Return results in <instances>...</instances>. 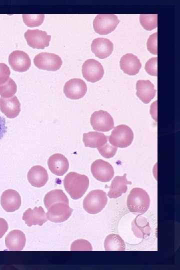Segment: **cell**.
Returning a JSON list of instances; mask_svg holds the SVG:
<instances>
[{"label": "cell", "mask_w": 180, "mask_h": 270, "mask_svg": "<svg viewBox=\"0 0 180 270\" xmlns=\"http://www.w3.org/2000/svg\"><path fill=\"white\" fill-rule=\"evenodd\" d=\"M91 172L93 176L101 182H110L114 176V170L108 162L98 159L91 164Z\"/></svg>", "instance_id": "cell-10"}, {"label": "cell", "mask_w": 180, "mask_h": 270, "mask_svg": "<svg viewBox=\"0 0 180 270\" xmlns=\"http://www.w3.org/2000/svg\"><path fill=\"white\" fill-rule=\"evenodd\" d=\"M17 86L15 82L10 78L8 80L0 84V95L3 98L12 97L16 92Z\"/></svg>", "instance_id": "cell-28"}, {"label": "cell", "mask_w": 180, "mask_h": 270, "mask_svg": "<svg viewBox=\"0 0 180 270\" xmlns=\"http://www.w3.org/2000/svg\"><path fill=\"white\" fill-rule=\"evenodd\" d=\"M10 74V71L8 66L4 63H0V84L8 80Z\"/></svg>", "instance_id": "cell-34"}, {"label": "cell", "mask_w": 180, "mask_h": 270, "mask_svg": "<svg viewBox=\"0 0 180 270\" xmlns=\"http://www.w3.org/2000/svg\"><path fill=\"white\" fill-rule=\"evenodd\" d=\"M22 218L28 226L36 224L42 226L48 220L42 206L34 207L33 210L28 208L24 212Z\"/></svg>", "instance_id": "cell-20"}, {"label": "cell", "mask_w": 180, "mask_h": 270, "mask_svg": "<svg viewBox=\"0 0 180 270\" xmlns=\"http://www.w3.org/2000/svg\"><path fill=\"white\" fill-rule=\"evenodd\" d=\"M120 64L123 72L129 76H134L138 74L142 67L140 60L132 53L124 55L120 58Z\"/></svg>", "instance_id": "cell-16"}, {"label": "cell", "mask_w": 180, "mask_h": 270, "mask_svg": "<svg viewBox=\"0 0 180 270\" xmlns=\"http://www.w3.org/2000/svg\"><path fill=\"white\" fill-rule=\"evenodd\" d=\"M6 119L0 116V140H1L7 132V127L6 126Z\"/></svg>", "instance_id": "cell-36"}, {"label": "cell", "mask_w": 180, "mask_h": 270, "mask_svg": "<svg viewBox=\"0 0 180 270\" xmlns=\"http://www.w3.org/2000/svg\"><path fill=\"white\" fill-rule=\"evenodd\" d=\"M126 174L122 176H116L112 180L110 186L106 185V188H109L108 196L110 198H116L120 196L122 194L126 193L128 190L127 184H131L126 178Z\"/></svg>", "instance_id": "cell-23"}, {"label": "cell", "mask_w": 180, "mask_h": 270, "mask_svg": "<svg viewBox=\"0 0 180 270\" xmlns=\"http://www.w3.org/2000/svg\"><path fill=\"white\" fill-rule=\"evenodd\" d=\"M136 95L144 104L149 103L156 96V90L150 80H138L136 83Z\"/></svg>", "instance_id": "cell-17"}, {"label": "cell", "mask_w": 180, "mask_h": 270, "mask_svg": "<svg viewBox=\"0 0 180 270\" xmlns=\"http://www.w3.org/2000/svg\"><path fill=\"white\" fill-rule=\"evenodd\" d=\"M8 62L14 70L20 72L27 71L31 66V60L28 55L19 50L13 51L10 54Z\"/></svg>", "instance_id": "cell-13"}, {"label": "cell", "mask_w": 180, "mask_h": 270, "mask_svg": "<svg viewBox=\"0 0 180 270\" xmlns=\"http://www.w3.org/2000/svg\"><path fill=\"white\" fill-rule=\"evenodd\" d=\"M140 22L144 30H152L158 26V14H140Z\"/></svg>", "instance_id": "cell-27"}, {"label": "cell", "mask_w": 180, "mask_h": 270, "mask_svg": "<svg viewBox=\"0 0 180 270\" xmlns=\"http://www.w3.org/2000/svg\"><path fill=\"white\" fill-rule=\"evenodd\" d=\"M108 136L98 132H89L83 134V142L85 146L92 148H100L108 142Z\"/></svg>", "instance_id": "cell-25"}, {"label": "cell", "mask_w": 180, "mask_h": 270, "mask_svg": "<svg viewBox=\"0 0 180 270\" xmlns=\"http://www.w3.org/2000/svg\"><path fill=\"white\" fill-rule=\"evenodd\" d=\"M104 246L106 251H124L126 244L117 234H110L105 238Z\"/></svg>", "instance_id": "cell-26"}, {"label": "cell", "mask_w": 180, "mask_h": 270, "mask_svg": "<svg viewBox=\"0 0 180 270\" xmlns=\"http://www.w3.org/2000/svg\"><path fill=\"white\" fill-rule=\"evenodd\" d=\"M133 139L132 130L126 124H120L114 128L108 140L112 145L124 148L130 146Z\"/></svg>", "instance_id": "cell-5"}, {"label": "cell", "mask_w": 180, "mask_h": 270, "mask_svg": "<svg viewBox=\"0 0 180 270\" xmlns=\"http://www.w3.org/2000/svg\"><path fill=\"white\" fill-rule=\"evenodd\" d=\"M158 32H154L151 34L146 43V46L148 51L154 55L158 54Z\"/></svg>", "instance_id": "cell-33"}, {"label": "cell", "mask_w": 180, "mask_h": 270, "mask_svg": "<svg viewBox=\"0 0 180 270\" xmlns=\"http://www.w3.org/2000/svg\"><path fill=\"white\" fill-rule=\"evenodd\" d=\"M108 202L105 192L101 190L90 191L83 200V208L88 214H96L101 212Z\"/></svg>", "instance_id": "cell-4"}, {"label": "cell", "mask_w": 180, "mask_h": 270, "mask_svg": "<svg viewBox=\"0 0 180 270\" xmlns=\"http://www.w3.org/2000/svg\"><path fill=\"white\" fill-rule=\"evenodd\" d=\"M64 185L66 192L74 200L83 196L89 186V179L84 174L70 172L64 177Z\"/></svg>", "instance_id": "cell-2"}, {"label": "cell", "mask_w": 180, "mask_h": 270, "mask_svg": "<svg viewBox=\"0 0 180 270\" xmlns=\"http://www.w3.org/2000/svg\"><path fill=\"white\" fill-rule=\"evenodd\" d=\"M119 22L117 16L114 14H99L94 20L93 28L96 33L106 35L114 31Z\"/></svg>", "instance_id": "cell-6"}, {"label": "cell", "mask_w": 180, "mask_h": 270, "mask_svg": "<svg viewBox=\"0 0 180 270\" xmlns=\"http://www.w3.org/2000/svg\"><path fill=\"white\" fill-rule=\"evenodd\" d=\"M28 44L33 48L44 49L49 46L51 36L38 29L28 30L24 34Z\"/></svg>", "instance_id": "cell-11"}, {"label": "cell", "mask_w": 180, "mask_h": 270, "mask_svg": "<svg viewBox=\"0 0 180 270\" xmlns=\"http://www.w3.org/2000/svg\"><path fill=\"white\" fill-rule=\"evenodd\" d=\"M26 242L24 234L18 230L10 231L5 238L6 246L10 251L22 250Z\"/></svg>", "instance_id": "cell-21"}, {"label": "cell", "mask_w": 180, "mask_h": 270, "mask_svg": "<svg viewBox=\"0 0 180 270\" xmlns=\"http://www.w3.org/2000/svg\"><path fill=\"white\" fill-rule=\"evenodd\" d=\"M23 21L28 27L33 28L38 26L42 24L44 20V14H22Z\"/></svg>", "instance_id": "cell-29"}, {"label": "cell", "mask_w": 180, "mask_h": 270, "mask_svg": "<svg viewBox=\"0 0 180 270\" xmlns=\"http://www.w3.org/2000/svg\"><path fill=\"white\" fill-rule=\"evenodd\" d=\"M132 230L136 238H146L149 236L151 228L146 218L138 214L132 223Z\"/></svg>", "instance_id": "cell-24"}, {"label": "cell", "mask_w": 180, "mask_h": 270, "mask_svg": "<svg viewBox=\"0 0 180 270\" xmlns=\"http://www.w3.org/2000/svg\"><path fill=\"white\" fill-rule=\"evenodd\" d=\"M27 178L30 184L36 188L44 186L48 180V176L46 168L41 166H33L29 170Z\"/></svg>", "instance_id": "cell-22"}, {"label": "cell", "mask_w": 180, "mask_h": 270, "mask_svg": "<svg viewBox=\"0 0 180 270\" xmlns=\"http://www.w3.org/2000/svg\"><path fill=\"white\" fill-rule=\"evenodd\" d=\"M48 164L50 172L58 176H63L69 168L68 159L61 154L51 156L48 159Z\"/></svg>", "instance_id": "cell-18"}, {"label": "cell", "mask_w": 180, "mask_h": 270, "mask_svg": "<svg viewBox=\"0 0 180 270\" xmlns=\"http://www.w3.org/2000/svg\"><path fill=\"white\" fill-rule=\"evenodd\" d=\"M92 128L96 131L108 132L114 128L112 116L106 111L100 110L94 112L90 118Z\"/></svg>", "instance_id": "cell-8"}, {"label": "cell", "mask_w": 180, "mask_h": 270, "mask_svg": "<svg viewBox=\"0 0 180 270\" xmlns=\"http://www.w3.org/2000/svg\"><path fill=\"white\" fill-rule=\"evenodd\" d=\"M7 222L3 218H0V238H2L8 230Z\"/></svg>", "instance_id": "cell-35"}, {"label": "cell", "mask_w": 180, "mask_h": 270, "mask_svg": "<svg viewBox=\"0 0 180 270\" xmlns=\"http://www.w3.org/2000/svg\"><path fill=\"white\" fill-rule=\"evenodd\" d=\"M0 110L7 118H14L20 112V104L16 96L8 98L0 97Z\"/></svg>", "instance_id": "cell-19"}, {"label": "cell", "mask_w": 180, "mask_h": 270, "mask_svg": "<svg viewBox=\"0 0 180 270\" xmlns=\"http://www.w3.org/2000/svg\"><path fill=\"white\" fill-rule=\"evenodd\" d=\"M114 49L113 43L108 39L98 38L94 39L91 44V50L96 56L104 59L109 56Z\"/></svg>", "instance_id": "cell-15"}, {"label": "cell", "mask_w": 180, "mask_h": 270, "mask_svg": "<svg viewBox=\"0 0 180 270\" xmlns=\"http://www.w3.org/2000/svg\"><path fill=\"white\" fill-rule=\"evenodd\" d=\"M48 210V220L58 223L66 220L71 216L73 209L69 206V200L66 194L53 192L44 199Z\"/></svg>", "instance_id": "cell-1"}, {"label": "cell", "mask_w": 180, "mask_h": 270, "mask_svg": "<svg viewBox=\"0 0 180 270\" xmlns=\"http://www.w3.org/2000/svg\"><path fill=\"white\" fill-rule=\"evenodd\" d=\"M97 149L102 156L106 158H112L116 154L118 148L107 142L103 146L97 148Z\"/></svg>", "instance_id": "cell-30"}, {"label": "cell", "mask_w": 180, "mask_h": 270, "mask_svg": "<svg viewBox=\"0 0 180 270\" xmlns=\"http://www.w3.org/2000/svg\"><path fill=\"white\" fill-rule=\"evenodd\" d=\"M150 204V196L145 190L135 188L130 190L126 201L128 208L130 212L143 214L148 210Z\"/></svg>", "instance_id": "cell-3"}, {"label": "cell", "mask_w": 180, "mask_h": 270, "mask_svg": "<svg viewBox=\"0 0 180 270\" xmlns=\"http://www.w3.org/2000/svg\"><path fill=\"white\" fill-rule=\"evenodd\" d=\"M34 63L35 66L40 70L54 72L60 68L62 61L56 54L40 52L35 56Z\"/></svg>", "instance_id": "cell-7"}, {"label": "cell", "mask_w": 180, "mask_h": 270, "mask_svg": "<svg viewBox=\"0 0 180 270\" xmlns=\"http://www.w3.org/2000/svg\"><path fill=\"white\" fill-rule=\"evenodd\" d=\"M0 204L7 212H14L21 205V197L19 193L12 189L4 190L0 196Z\"/></svg>", "instance_id": "cell-14"}, {"label": "cell", "mask_w": 180, "mask_h": 270, "mask_svg": "<svg viewBox=\"0 0 180 270\" xmlns=\"http://www.w3.org/2000/svg\"><path fill=\"white\" fill-rule=\"evenodd\" d=\"M83 77L92 83L100 80L104 74V69L102 64L94 59L86 60L82 66Z\"/></svg>", "instance_id": "cell-9"}, {"label": "cell", "mask_w": 180, "mask_h": 270, "mask_svg": "<svg viewBox=\"0 0 180 270\" xmlns=\"http://www.w3.org/2000/svg\"><path fill=\"white\" fill-rule=\"evenodd\" d=\"M87 92L86 82L82 79L74 78L66 82L64 86V92L68 98L78 100L83 98Z\"/></svg>", "instance_id": "cell-12"}, {"label": "cell", "mask_w": 180, "mask_h": 270, "mask_svg": "<svg viewBox=\"0 0 180 270\" xmlns=\"http://www.w3.org/2000/svg\"><path fill=\"white\" fill-rule=\"evenodd\" d=\"M70 250H92L90 243L86 240L79 239L74 241L72 245Z\"/></svg>", "instance_id": "cell-31"}, {"label": "cell", "mask_w": 180, "mask_h": 270, "mask_svg": "<svg viewBox=\"0 0 180 270\" xmlns=\"http://www.w3.org/2000/svg\"><path fill=\"white\" fill-rule=\"evenodd\" d=\"M157 62V57L152 58L146 62L144 68L148 74L155 76H158Z\"/></svg>", "instance_id": "cell-32"}]
</instances>
